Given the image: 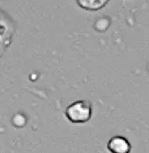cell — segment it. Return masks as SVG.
Wrapping results in <instances>:
<instances>
[{
    "instance_id": "4",
    "label": "cell",
    "mask_w": 149,
    "mask_h": 153,
    "mask_svg": "<svg viewBox=\"0 0 149 153\" xmlns=\"http://www.w3.org/2000/svg\"><path fill=\"white\" fill-rule=\"evenodd\" d=\"M77 4L83 9L89 11H97L103 8L109 0H76Z\"/></svg>"
},
{
    "instance_id": "1",
    "label": "cell",
    "mask_w": 149,
    "mask_h": 153,
    "mask_svg": "<svg viewBox=\"0 0 149 153\" xmlns=\"http://www.w3.org/2000/svg\"><path fill=\"white\" fill-rule=\"evenodd\" d=\"M66 117L72 123L88 122L92 116L91 104L87 100H78L72 103L65 110Z\"/></svg>"
},
{
    "instance_id": "3",
    "label": "cell",
    "mask_w": 149,
    "mask_h": 153,
    "mask_svg": "<svg viewBox=\"0 0 149 153\" xmlns=\"http://www.w3.org/2000/svg\"><path fill=\"white\" fill-rule=\"evenodd\" d=\"M108 150L112 153H129L131 144L125 138L114 136L108 143Z\"/></svg>"
},
{
    "instance_id": "2",
    "label": "cell",
    "mask_w": 149,
    "mask_h": 153,
    "mask_svg": "<svg viewBox=\"0 0 149 153\" xmlns=\"http://www.w3.org/2000/svg\"><path fill=\"white\" fill-rule=\"evenodd\" d=\"M14 30V22L11 16L0 9V57L11 44Z\"/></svg>"
}]
</instances>
